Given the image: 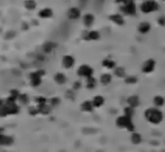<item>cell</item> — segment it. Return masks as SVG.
<instances>
[{
  "mask_svg": "<svg viewBox=\"0 0 165 152\" xmlns=\"http://www.w3.org/2000/svg\"><path fill=\"white\" fill-rule=\"evenodd\" d=\"M144 117L149 123L152 124H159L164 119V114L159 107H148L147 110H145L144 112Z\"/></svg>",
  "mask_w": 165,
  "mask_h": 152,
  "instance_id": "obj_1",
  "label": "cell"
},
{
  "mask_svg": "<svg viewBox=\"0 0 165 152\" xmlns=\"http://www.w3.org/2000/svg\"><path fill=\"white\" fill-rule=\"evenodd\" d=\"M116 126L119 129L127 130L128 132H135V129H136L133 122V119L125 115V114L120 115L116 119Z\"/></svg>",
  "mask_w": 165,
  "mask_h": 152,
  "instance_id": "obj_2",
  "label": "cell"
},
{
  "mask_svg": "<svg viewBox=\"0 0 165 152\" xmlns=\"http://www.w3.org/2000/svg\"><path fill=\"white\" fill-rule=\"evenodd\" d=\"M139 9L142 10L143 13H154L156 10L159 9V3L154 1V0H145L143 1Z\"/></svg>",
  "mask_w": 165,
  "mask_h": 152,
  "instance_id": "obj_3",
  "label": "cell"
},
{
  "mask_svg": "<svg viewBox=\"0 0 165 152\" xmlns=\"http://www.w3.org/2000/svg\"><path fill=\"white\" fill-rule=\"evenodd\" d=\"M156 67V61L153 58H148L146 59L142 65V72L144 74H151L154 72Z\"/></svg>",
  "mask_w": 165,
  "mask_h": 152,
  "instance_id": "obj_4",
  "label": "cell"
},
{
  "mask_svg": "<svg viewBox=\"0 0 165 152\" xmlns=\"http://www.w3.org/2000/svg\"><path fill=\"white\" fill-rule=\"evenodd\" d=\"M92 74H93V69H92V67H90L89 65H82L78 69V75L81 76V77L88 78V77H90V76H92Z\"/></svg>",
  "mask_w": 165,
  "mask_h": 152,
  "instance_id": "obj_5",
  "label": "cell"
},
{
  "mask_svg": "<svg viewBox=\"0 0 165 152\" xmlns=\"http://www.w3.org/2000/svg\"><path fill=\"white\" fill-rule=\"evenodd\" d=\"M121 10H123L124 13H126V15H128V16H134L137 11V8H136L135 2L124 3V6L121 7Z\"/></svg>",
  "mask_w": 165,
  "mask_h": 152,
  "instance_id": "obj_6",
  "label": "cell"
},
{
  "mask_svg": "<svg viewBox=\"0 0 165 152\" xmlns=\"http://www.w3.org/2000/svg\"><path fill=\"white\" fill-rule=\"evenodd\" d=\"M109 19H110V21H112V23L115 24V25H117V26H123L124 24H125L124 16L123 15H120V13H112V15H110Z\"/></svg>",
  "mask_w": 165,
  "mask_h": 152,
  "instance_id": "obj_7",
  "label": "cell"
},
{
  "mask_svg": "<svg viewBox=\"0 0 165 152\" xmlns=\"http://www.w3.org/2000/svg\"><path fill=\"white\" fill-rule=\"evenodd\" d=\"M127 105L134 107V109L138 107L139 105H140V98H139L138 95H130V96L127 98Z\"/></svg>",
  "mask_w": 165,
  "mask_h": 152,
  "instance_id": "obj_8",
  "label": "cell"
},
{
  "mask_svg": "<svg viewBox=\"0 0 165 152\" xmlns=\"http://www.w3.org/2000/svg\"><path fill=\"white\" fill-rule=\"evenodd\" d=\"M151 28H152V26H151V24H149L148 21H142V23L138 25V27H137V30H138L139 34L146 35V34L149 32Z\"/></svg>",
  "mask_w": 165,
  "mask_h": 152,
  "instance_id": "obj_9",
  "label": "cell"
},
{
  "mask_svg": "<svg viewBox=\"0 0 165 152\" xmlns=\"http://www.w3.org/2000/svg\"><path fill=\"white\" fill-rule=\"evenodd\" d=\"M143 141V136L140 133L138 132H132V134H130V142L133 143V144H135V146H138V144H140Z\"/></svg>",
  "mask_w": 165,
  "mask_h": 152,
  "instance_id": "obj_10",
  "label": "cell"
},
{
  "mask_svg": "<svg viewBox=\"0 0 165 152\" xmlns=\"http://www.w3.org/2000/svg\"><path fill=\"white\" fill-rule=\"evenodd\" d=\"M113 74H115L116 77H119V78H125L127 76L126 69L123 66H116V68L113 69Z\"/></svg>",
  "mask_w": 165,
  "mask_h": 152,
  "instance_id": "obj_11",
  "label": "cell"
},
{
  "mask_svg": "<svg viewBox=\"0 0 165 152\" xmlns=\"http://www.w3.org/2000/svg\"><path fill=\"white\" fill-rule=\"evenodd\" d=\"M153 105L155 107H162L165 105V98L162 96V95H156L153 98Z\"/></svg>",
  "mask_w": 165,
  "mask_h": 152,
  "instance_id": "obj_12",
  "label": "cell"
},
{
  "mask_svg": "<svg viewBox=\"0 0 165 152\" xmlns=\"http://www.w3.org/2000/svg\"><path fill=\"white\" fill-rule=\"evenodd\" d=\"M102 66L104 68H108V69H115L116 68V61L111 58H104L102 61Z\"/></svg>",
  "mask_w": 165,
  "mask_h": 152,
  "instance_id": "obj_13",
  "label": "cell"
},
{
  "mask_svg": "<svg viewBox=\"0 0 165 152\" xmlns=\"http://www.w3.org/2000/svg\"><path fill=\"white\" fill-rule=\"evenodd\" d=\"M112 82V75L109 73H104L100 76V83L102 85H109Z\"/></svg>",
  "mask_w": 165,
  "mask_h": 152,
  "instance_id": "obj_14",
  "label": "cell"
},
{
  "mask_svg": "<svg viewBox=\"0 0 165 152\" xmlns=\"http://www.w3.org/2000/svg\"><path fill=\"white\" fill-rule=\"evenodd\" d=\"M94 109V105L92 103V101H85L81 104V110L83 112H92Z\"/></svg>",
  "mask_w": 165,
  "mask_h": 152,
  "instance_id": "obj_15",
  "label": "cell"
},
{
  "mask_svg": "<svg viewBox=\"0 0 165 152\" xmlns=\"http://www.w3.org/2000/svg\"><path fill=\"white\" fill-rule=\"evenodd\" d=\"M92 103H93L94 107H101L104 104V97L101 95H96L92 100Z\"/></svg>",
  "mask_w": 165,
  "mask_h": 152,
  "instance_id": "obj_16",
  "label": "cell"
},
{
  "mask_svg": "<svg viewBox=\"0 0 165 152\" xmlns=\"http://www.w3.org/2000/svg\"><path fill=\"white\" fill-rule=\"evenodd\" d=\"M13 138L8 135H0V146H10V144H13Z\"/></svg>",
  "mask_w": 165,
  "mask_h": 152,
  "instance_id": "obj_17",
  "label": "cell"
},
{
  "mask_svg": "<svg viewBox=\"0 0 165 152\" xmlns=\"http://www.w3.org/2000/svg\"><path fill=\"white\" fill-rule=\"evenodd\" d=\"M74 65V58L72 56H65L63 58V66L65 68H71Z\"/></svg>",
  "mask_w": 165,
  "mask_h": 152,
  "instance_id": "obj_18",
  "label": "cell"
},
{
  "mask_svg": "<svg viewBox=\"0 0 165 152\" xmlns=\"http://www.w3.org/2000/svg\"><path fill=\"white\" fill-rule=\"evenodd\" d=\"M94 23V17L92 15H85L83 18V24L85 27H91Z\"/></svg>",
  "mask_w": 165,
  "mask_h": 152,
  "instance_id": "obj_19",
  "label": "cell"
},
{
  "mask_svg": "<svg viewBox=\"0 0 165 152\" xmlns=\"http://www.w3.org/2000/svg\"><path fill=\"white\" fill-rule=\"evenodd\" d=\"M99 38H100V35H99V32H96V30L89 32L87 37H85V39H88V40H98Z\"/></svg>",
  "mask_w": 165,
  "mask_h": 152,
  "instance_id": "obj_20",
  "label": "cell"
},
{
  "mask_svg": "<svg viewBox=\"0 0 165 152\" xmlns=\"http://www.w3.org/2000/svg\"><path fill=\"white\" fill-rule=\"evenodd\" d=\"M124 114H125V115H127V117H132V119H133V117L135 115V109L127 105V106L124 109Z\"/></svg>",
  "mask_w": 165,
  "mask_h": 152,
  "instance_id": "obj_21",
  "label": "cell"
},
{
  "mask_svg": "<svg viewBox=\"0 0 165 152\" xmlns=\"http://www.w3.org/2000/svg\"><path fill=\"white\" fill-rule=\"evenodd\" d=\"M97 85V80L93 77V76H90V77L87 78V87L88 88H94Z\"/></svg>",
  "mask_w": 165,
  "mask_h": 152,
  "instance_id": "obj_22",
  "label": "cell"
},
{
  "mask_svg": "<svg viewBox=\"0 0 165 152\" xmlns=\"http://www.w3.org/2000/svg\"><path fill=\"white\" fill-rule=\"evenodd\" d=\"M137 81H138L137 77L134 76V75H127L126 77H125V83L126 84H136Z\"/></svg>",
  "mask_w": 165,
  "mask_h": 152,
  "instance_id": "obj_23",
  "label": "cell"
},
{
  "mask_svg": "<svg viewBox=\"0 0 165 152\" xmlns=\"http://www.w3.org/2000/svg\"><path fill=\"white\" fill-rule=\"evenodd\" d=\"M55 80H56V82H57L58 84H63V83H65V81H66V77H65L63 74H57L56 76H55Z\"/></svg>",
  "mask_w": 165,
  "mask_h": 152,
  "instance_id": "obj_24",
  "label": "cell"
},
{
  "mask_svg": "<svg viewBox=\"0 0 165 152\" xmlns=\"http://www.w3.org/2000/svg\"><path fill=\"white\" fill-rule=\"evenodd\" d=\"M159 26H165V17L164 16L159 17Z\"/></svg>",
  "mask_w": 165,
  "mask_h": 152,
  "instance_id": "obj_25",
  "label": "cell"
},
{
  "mask_svg": "<svg viewBox=\"0 0 165 152\" xmlns=\"http://www.w3.org/2000/svg\"><path fill=\"white\" fill-rule=\"evenodd\" d=\"M125 1H126V0H115V2L119 3V5H124V3H125Z\"/></svg>",
  "mask_w": 165,
  "mask_h": 152,
  "instance_id": "obj_26",
  "label": "cell"
},
{
  "mask_svg": "<svg viewBox=\"0 0 165 152\" xmlns=\"http://www.w3.org/2000/svg\"><path fill=\"white\" fill-rule=\"evenodd\" d=\"M164 152H165V151H164Z\"/></svg>",
  "mask_w": 165,
  "mask_h": 152,
  "instance_id": "obj_27",
  "label": "cell"
}]
</instances>
